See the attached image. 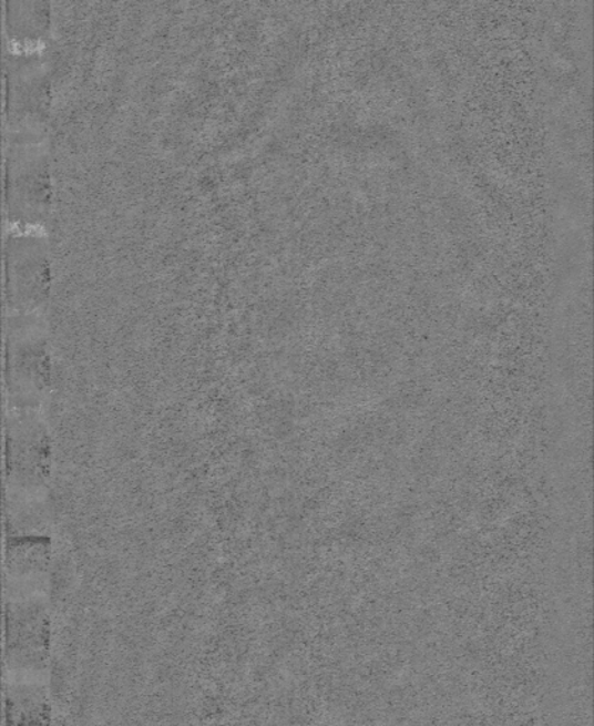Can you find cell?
Masks as SVG:
<instances>
[{
  "mask_svg": "<svg viewBox=\"0 0 594 726\" xmlns=\"http://www.w3.org/2000/svg\"><path fill=\"white\" fill-rule=\"evenodd\" d=\"M9 433V473L39 484L48 474L49 444L42 426L23 420Z\"/></svg>",
  "mask_w": 594,
  "mask_h": 726,
  "instance_id": "1",
  "label": "cell"
},
{
  "mask_svg": "<svg viewBox=\"0 0 594 726\" xmlns=\"http://www.w3.org/2000/svg\"><path fill=\"white\" fill-rule=\"evenodd\" d=\"M13 370L14 382H17L18 388L27 384L28 386H33L34 389H40V382H43V372H45V367L43 365L45 355L43 352H33V350H27V352H17L13 355Z\"/></svg>",
  "mask_w": 594,
  "mask_h": 726,
  "instance_id": "2",
  "label": "cell"
}]
</instances>
